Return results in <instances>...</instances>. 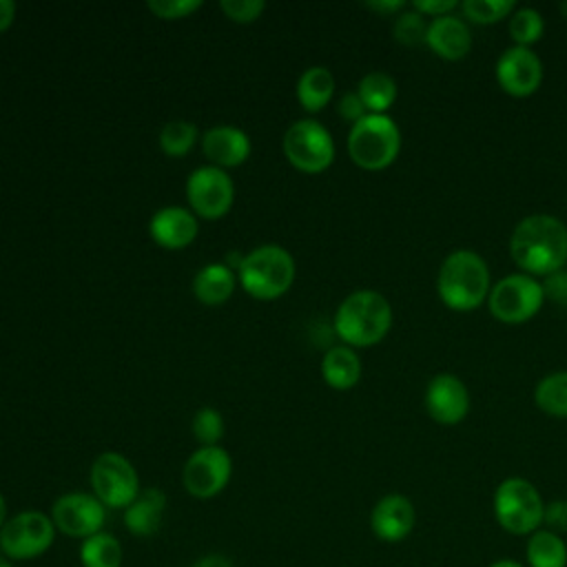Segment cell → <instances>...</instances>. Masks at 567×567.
<instances>
[{"instance_id":"cell-1","label":"cell","mask_w":567,"mask_h":567,"mask_svg":"<svg viewBox=\"0 0 567 567\" xmlns=\"http://www.w3.org/2000/svg\"><path fill=\"white\" fill-rule=\"evenodd\" d=\"M509 255L523 272L549 277L567 261V226L554 215H527L512 230Z\"/></svg>"},{"instance_id":"cell-2","label":"cell","mask_w":567,"mask_h":567,"mask_svg":"<svg viewBox=\"0 0 567 567\" xmlns=\"http://www.w3.org/2000/svg\"><path fill=\"white\" fill-rule=\"evenodd\" d=\"M489 288V268L478 252L458 248L441 261L436 275V292L450 310L470 312L478 308L483 301H487Z\"/></svg>"},{"instance_id":"cell-3","label":"cell","mask_w":567,"mask_h":567,"mask_svg":"<svg viewBox=\"0 0 567 567\" xmlns=\"http://www.w3.org/2000/svg\"><path fill=\"white\" fill-rule=\"evenodd\" d=\"M392 306L377 290L350 292L334 312V332L350 348H370L390 332Z\"/></svg>"},{"instance_id":"cell-4","label":"cell","mask_w":567,"mask_h":567,"mask_svg":"<svg viewBox=\"0 0 567 567\" xmlns=\"http://www.w3.org/2000/svg\"><path fill=\"white\" fill-rule=\"evenodd\" d=\"M295 259L279 244H264L246 252L237 272L241 288L257 301H272L295 284Z\"/></svg>"},{"instance_id":"cell-5","label":"cell","mask_w":567,"mask_h":567,"mask_svg":"<svg viewBox=\"0 0 567 567\" xmlns=\"http://www.w3.org/2000/svg\"><path fill=\"white\" fill-rule=\"evenodd\" d=\"M401 151V131L385 113H368L350 126L348 155L363 171L388 168Z\"/></svg>"},{"instance_id":"cell-6","label":"cell","mask_w":567,"mask_h":567,"mask_svg":"<svg viewBox=\"0 0 567 567\" xmlns=\"http://www.w3.org/2000/svg\"><path fill=\"white\" fill-rule=\"evenodd\" d=\"M492 507L496 523L514 536H529L543 525L545 501L527 478H503L494 489Z\"/></svg>"},{"instance_id":"cell-7","label":"cell","mask_w":567,"mask_h":567,"mask_svg":"<svg viewBox=\"0 0 567 567\" xmlns=\"http://www.w3.org/2000/svg\"><path fill=\"white\" fill-rule=\"evenodd\" d=\"M58 529L49 514L22 509L7 518L0 529V554L13 563L40 558L55 543Z\"/></svg>"},{"instance_id":"cell-8","label":"cell","mask_w":567,"mask_h":567,"mask_svg":"<svg viewBox=\"0 0 567 567\" xmlns=\"http://www.w3.org/2000/svg\"><path fill=\"white\" fill-rule=\"evenodd\" d=\"M91 494L106 509H126L140 494V476L135 465L120 452H102L91 463Z\"/></svg>"},{"instance_id":"cell-9","label":"cell","mask_w":567,"mask_h":567,"mask_svg":"<svg viewBox=\"0 0 567 567\" xmlns=\"http://www.w3.org/2000/svg\"><path fill=\"white\" fill-rule=\"evenodd\" d=\"M543 301H545L543 284L527 272L505 275L489 288V295H487V308L492 317L509 326L529 321L540 310Z\"/></svg>"},{"instance_id":"cell-10","label":"cell","mask_w":567,"mask_h":567,"mask_svg":"<svg viewBox=\"0 0 567 567\" xmlns=\"http://www.w3.org/2000/svg\"><path fill=\"white\" fill-rule=\"evenodd\" d=\"M286 159L301 173H321L334 162V140L330 131L312 120L303 117L292 122L281 140Z\"/></svg>"},{"instance_id":"cell-11","label":"cell","mask_w":567,"mask_h":567,"mask_svg":"<svg viewBox=\"0 0 567 567\" xmlns=\"http://www.w3.org/2000/svg\"><path fill=\"white\" fill-rule=\"evenodd\" d=\"M233 476V458L221 445H199L184 463L182 485L199 501L215 498Z\"/></svg>"},{"instance_id":"cell-12","label":"cell","mask_w":567,"mask_h":567,"mask_svg":"<svg viewBox=\"0 0 567 567\" xmlns=\"http://www.w3.org/2000/svg\"><path fill=\"white\" fill-rule=\"evenodd\" d=\"M186 199L195 217L221 219L235 202V184L224 168L199 166L186 179Z\"/></svg>"},{"instance_id":"cell-13","label":"cell","mask_w":567,"mask_h":567,"mask_svg":"<svg viewBox=\"0 0 567 567\" xmlns=\"http://www.w3.org/2000/svg\"><path fill=\"white\" fill-rule=\"evenodd\" d=\"M49 516L58 534L84 540L104 532L106 507L91 492H66L53 501Z\"/></svg>"},{"instance_id":"cell-14","label":"cell","mask_w":567,"mask_h":567,"mask_svg":"<svg viewBox=\"0 0 567 567\" xmlns=\"http://www.w3.org/2000/svg\"><path fill=\"white\" fill-rule=\"evenodd\" d=\"M496 82L507 95L527 97L543 82V62L529 47L512 44L496 60Z\"/></svg>"},{"instance_id":"cell-15","label":"cell","mask_w":567,"mask_h":567,"mask_svg":"<svg viewBox=\"0 0 567 567\" xmlns=\"http://www.w3.org/2000/svg\"><path fill=\"white\" fill-rule=\"evenodd\" d=\"M423 405L432 421L441 425H456L470 412V392L458 377L450 372H439L430 379L425 388Z\"/></svg>"},{"instance_id":"cell-16","label":"cell","mask_w":567,"mask_h":567,"mask_svg":"<svg viewBox=\"0 0 567 567\" xmlns=\"http://www.w3.org/2000/svg\"><path fill=\"white\" fill-rule=\"evenodd\" d=\"M416 523L414 505L403 494L381 496L370 512V529L381 543H401L405 540Z\"/></svg>"},{"instance_id":"cell-17","label":"cell","mask_w":567,"mask_h":567,"mask_svg":"<svg viewBox=\"0 0 567 567\" xmlns=\"http://www.w3.org/2000/svg\"><path fill=\"white\" fill-rule=\"evenodd\" d=\"M202 151L204 157L210 162V166L217 168H235L241 166L248 157H250V137L230 124H217L210 126L208 131H204L202 140Z\"/></svg>"},{"instance_id":"cell-18","label":"cell","mask_w":567,"mask_h":567,"mask_svg":"<svg viewBox=\"0 0 567 567\" xmlns=\"http://www.w3.org/2000/svg\"><path fill=\"white\" fill-rule=\"evenodd\" d=\"M197 230L199 221L195 213L184 206H164L148 221L153 241L168 250H182L190 246L197 237Z\"/></svg>"},{"instance_id":"cell-19","label":"cell","mask_w":567,"mask_h":567,"mask_svg":"<svg viewBox=\"0 0 567 567\" xmlns=\"http://www.w3.org/2000/svg\"><path fill=\"white\" fill-rule=\"evenodd\" d=\"M425 44L443 60H461L472 49V31L461 16L447 13L441 18H432L427 24Z\"/></svg>"},{"instance_id":"cell-20","label":"cell","mask_w":567,"mask_h":567,"mask_svg":"<svg viewBox=\"0 0 567 567\" xmlns=\"http://www.w3.org/2000/svg\"><path fill=\"white\" fill-rule=\"evenodd\" d=\"M166 505H168V498L164 489L159 487L140 489L135 501L122 514L126 532L137 538H148L157 534L166 514Z\"/></svg>"},{"instance_id":"cell-21","label":"cell","mask_w":567,"mask_h":567,"mask_svg":"<svg viewBox=\"0 0 567 567\" xmlns=\"http://www.w3.org/2000/svg\"><path fill=\"white\" fill-rule=\"evenodd\" d=\"M237 286V272L230 270L224 261L206 264L197 270L193 279V295L204 306L226 303Z\"/></svg>"},{"instance_id":"cell-22","label":"cell","mask_w":567,"mask_h":567,"mask_svg":"<svg viewBox=\"0 0 567 567\" xmlns=\"http://www.w3.org/2000/svg\"><path fill=\"white\" fill-rule=\"evenodd\" d=\"M321 377L332 390H350L361 379V359L350 346H334L321 359Z\"/></svg>"},{"instance_id":"cell-23","label":"cell","mask_w":567,"mask_h":567,"mask_svg":"<svg viewBox=\"0 0 567 567\" xmlns=\"http://www.w3.org/2000/svg\"><path fill=\"white\" fill-rule=\"evenodd\" d=\"M297 102L308 113H319L334 95V78L326 66H308L297 80Z\"/></svg>"},{"instance_id":"cell-24","label":"cell","mask_w":567,"mask_h":567,"mask_svg":"<svg viewBox=\"0 0 567 567\" xmlns=\"http://www.w3.org/2000/svg\"><path fill=\"white\" fill-rule=\"evenodd\" d=\"M525 558L529 567H567V543L545 527L527 536Z\"/></svg>"},{"instance_id":"cell-25","label":"cell","mask_w":567,"mask_h":567,"mask_svg":"<svg viewBox=\"0 0 567 567\" xmlns=\"http://www.w3.org/2000/svg\"><path fill=\"white\" fill-rule=\"evenodd\" d=\"M78 558L82 567H122L124 549L113 534L97 532L80 540Z\"/></svg>"},{"instance_id":"cell-26","label":"cell","mask_w":567,"mask_h":567,"mask_svg":"<svg viewBox=\"0 0 567 567\" xmlns=\"http://www.w3.org/2000/svg\"><path fill=\"white\" fill-rule=\"evenodd\" d=\"M357 93L368 113L385 115V111L396 100V82L385 71H370L359 80Z\"/></svg>"},{"instance_id":"cell-27","label":"cell","mask_w":567,"mask_h":567,"mask_svg":"<svg viewBox=\"0 0 567 567\" xmlns=\"http://www.w3.org/2000/svg\"><path fill=\"white\" fill-rule=\"evenodd\" d=\"M534 401L545 414L567 419V370L543 377L534 390Z\"/></svg>"},{"instance_id":"cell-28","label":"cell","mask_w":567,"mask_h":567,"mask_svg":"<svg viewBox=\"0 0 567 567\" xmlns=\"http://www.w3.org/2000/svg\"><path fill=\"white\" fill-rule=\"evenodd\" d=\"M199 140V128L188 120H171L159 131V148L168 157L186 155Z\"/></svg>"},{"instance_id":"cell-29","label":"cell","mask_w":567,"mask_h":567,"mask_svg":"<svg viewBox=\"0 0 567 567\" xmlns=\"http://www.w3.org/2000/svg\"><path fill=\"white\" fill-rule=\"evenodd\" d=\"M543 31H545V20L532 7L516 9L509 16V35L516 47H532L534 42L540 40Z\"/></svg>"},{"instance_id":"cell-30","label":"cell","mask_w":567,"mask_h":567,"mask_svg":"<svg viewBox=\"0 0 567 567\" xmlns=\"http://www.w3.org/2000/svg\"><path fill=\"white\" fill-rule=\"evenodd\" d=\"M427 20L423 13L414 11V9H403L392 24V33L394 40L403 47H421L425 44L427 38Z\"/></svg>"},{"instance_id":"cell-31","label":"cell","mask_w":567,"mask_h":567,"mask_svg":"<svg viewBox=\"0 0 567 567\" xmlns=\"http://www.w3.org/2000/svg\"><path fill=\"white\" fill-rule=\"evenodd\" d=\"M514 11V0H463L461 13L463 20L476 24H492L501 18H507Z\"/></svg>"},{"instance_id":"cell-32","label":"cell","mask_w":567,"mask_h":567,"mask_svg":"<svg viewBox=\"0 0 567 567\" xmlns=\"http://www.w3.org/2000/svg\"><path fill=\"white\" fill-rule=\"evenodd\" d=\"M193 436L202 445H219L224 436V416L215 408H199L193 416Z\"/></svg>"},{"instance_id":"cell-33","label":"cell","mask_w":567,"mask_h":567,"mask_svg":"<svg viewBox=\"0 0 567 567\" xmlns=\"http://www.w3.org/2000/svg\"><path fill=\"white\" fill-rule=\"evenodd\" d=\"M219 9L230 22L250 24L261 18V13L266 11V2L264 0H221Z\"/></svg>"},{"instance_id":"cell-34","label":"cell","mask_w":567,"mask_h":567,"mask_svg":"<svg viewBox=\"0 0 567 567\" xmlns=\"http://www.w3.org/2000/svg\"><path fill=\"white\" fill-rule=\"evenodd\" d=\"M202 7V0H148L146 9L159 20H182L193 16Z\"/></svg>"},{"instance_id":"cell-35","label":"cell","mask_w":567,"mask_h":567,"mask_svg":"<svg viewBox=\"0 0 567 567\" xmlns=\"http://www.w3.org/2000/svg\"><path fill=\"white\" fill-rule=\"evenodd\" d=\"M543 525H545V529L556 532V534L567 532V501L556 498L551 503H545Z\"/></svg>"},{"instance_id":"cell-36","label":"cell","mask_w":567,"mask_h":567,"mask_svg":"<svg viewBox=\"0 0 567 567\" xmlns=\"http://www.w3.org/2000/svg\"><path fill=\"white\" fill-rule=\"evenodd\" d=\"M337 113H339L346 122H350V124H354V122H359L363 115H368V111H365V106H363V102H361V97H359L357 91H348V93H343V95L339 97V102H337Z\"/></svg>"},{"instance_id":"cell-37","label":"cell","mask_w":567,"mask_h":567,"mask_svg":"<svg viewBox=\"0 0 567 567\" xmlns=\"http://www.w3.org/2000/svg\"><path fill=\"white\" fill-rule=\"evenodd\" d=\"M543 290H545V299L549 297L551 301L567 306V272L565 270L551 272L543 284Z\"/></svg>"},{"instance_id":"cell-38","label":"cell","mask_w":567,"mask_h":567,"mask_svg":"<svg viewBox=\"0 0 567 567\" xmlns=\"http://www.w3.org/2000/svg\"><path fill=\"white\" fill-rule=\"evenodd\" d=\"M456 7H461L456 0H416L412 2V9L423 13L425 18H441L452 13Z\"/></svg>"},{"instance_id":"cell-39","label":"cell","mask_w":567,"mask_h":567,"mask_svg":"<svg viewBox=\"0 0 567 567\" xmlns=\"http://www.w3.org/2000/svg\"><path fill=\"white\" fill-rule=\"evenodd\" d=\"M365 7L374 13L390 16V13H401L405 9V2H401V0H370V2H365Z\"/></svg>"},{"instance_id":"cell-40","label":"cell","mask_w":567,"mask_h":567,"mask_svg":"<svg viewBox=\"0 0 567 567\" xmlns=\"http://www.w3.org/2000/svg\"><path fill=\"white\" fill-rule=\"evenodd\" d=\"M190 567H235L233 560L219 551H210V554H204L199 556Z\"/></svg>"},{"instance_id":"cell-41","label":"cell","mask_w":567,"mask_h":567,"mask_svg":"<svg viewBox=\"0 0 567 567\" xmlns=\"http://www.w3.org/2000/svg\"><path fill=\"white\" fill-rule=\"evenodd\" d=\"M16 20V2L13 0H0V33L7 31Z\"/></svg>"},{"instance_id":"cell-42","label":"cell","mask_w":567,"mask_h":567,"mask_svg":"<svg viewBox=\"0 0 567 567\" xmlns=\"http://www.w3.org/2000/svg\"><path fill=\"white\" fill-rule=\"evenodd\" d=\"M487 567H523V565L518 560H514V558H498V560H494Z\"/></svg>"},{"instance_id":"cell-43","label":"cell","mask_w":567,"mask_h":567,"mask_svg":"<svg viewBox=\"0 0 567 567\" xmlns=\"http://www.w3.org/2000/svg\"><path fill=\"white\" fill-rule=\"evenodd\" d=\"M7 518H9V512H7V501H4V496H2V492H0V529H2V525L7 523Z\"/></svg>"},{"instance_id":"cell-44","label":"cell","mask_w":567,"mask_h":567,"mask_svg":"<svg viewBox=\"0 0 567 567\" xmlns=\"http://www.w3.org/2000/svg\"><path fill=\"white\" fill-rule=\"evenodd\" d=\"M0 567H16V563H13V560H9L7 556H2V554H0Z\"/></svg>"},{"instance_id":"cell-45","label":"cell","mask_w":567,"mask_h":567,"mask_svg":"<svg viewBox=\"0 0 567 567\" xmlns=\"http://www.w3.org/2000/svg\"><path fill=\"white\" fill-rule=\"evenodd\" d=\"M558 11L563 13V18H567V0H563V2L558 4Z\"/></svg>"}]
</instances>
